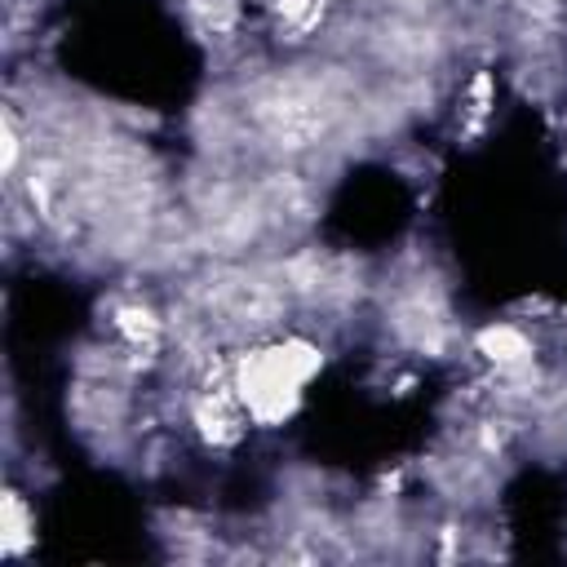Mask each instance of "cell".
I'll return each instance as SVG.
<instances>
[{"label":"cell","instance_id":"cell-8","mask_svg":"<svg viewBox=\"0 0 567 567\" xmlns=\"http://www.w3.org/2000/svg\"><path fill=\"white\" fill-rule=\"evenodd\" d=\"M13 164H18V128L13 120H4V168L13 173Z\"/></svg>","mask_w":567,"mask_h":567},{"label":"cell","instance_id":"cell-5","mask_svg":"<svg viewBox=\"0 0 567 567\" xmlns=\"http://www.w3.org/2000/svg\"><path fill=\"white\" fill-rule=\"evenodd\" d=\"M478 354H487L505 372H523L532 363V341L514 323H492L478 332Z\"/></svg>","mask_w":567,"mask_h":567},{"label":"cell","instance_id":"cell-6","mask_svg":"<svg viewBox=\"0 0 567 567\" xmlns=\"http://www.w3.org/2000/svg\"><path fill=\"white\" fill-rule=\"evenodd\" d=\"M31 514H27V505H22V496L18 492H9L4 496V549L9 554H18L22 545H27V536H31Z\"/></svg>","mask_w":567,"mask_h":567},{"label":"cell","instance_id":"cell-4","mask_svg":"<svg viewBox=\"0 0 567 567\" xmlns=\"http://www.w3.org/2000/svg\"><path fill=\"white\" fill-rule=\"evenodd\" d=\"M372 49H377V58H381L385 66L425 71V62L439 58V31H430V27L412 22V18H394V22H385V27L377 31Z\"/></svg>","mask_w":567,"mask_h":567},{"label":"cell","instance_id":"cell-7","mask_svg":"<svg viewBox=\"0 0 567 567\" xmlns=\"http://www.w3.org/2000/svg\"><path fill=\"white\" fill-rule=\"evenodd\" d=\"M120 328H124V332H128L133 341H142V337L151 341V337L159 332L155 315H151V310H142V306H124V310H120Z\"/></svg>","mask_w":567,"mask_h":567},{"label":"cell","instance_id":"cell-1","mask_svg":"<svg viewBox=\"0 0 567 567\" xmlns=\"http://www.w3.org/2000/svg\"><path fill=\"white\" fill-rule=\"evenodd\" d=\"M341 111H346V97H341L337 80L306 75V71L266 80L248 102V115L279 151H306V146L323 142L337 128Z\"/></svg>","mask_w":567,"mask_h":567},{"label":"cell","instance_id":"cell-2","mask_svg":"<svg viewBox=\"0 0 567 567\" xmlns=\"http://www.w3.org/2000/svg\"><path fill=\"white\" fill-rule=\"evenodd\" d=\"M319 368V350H310L306 341H288V346H275V350H261L252 359H244L239 368V390H244V403L257 421H275L284 416L301 385L310 381V372Z\"/></svg>","mask_w":567,"mask_h":567},{"label":"cell","instance_id":"cell-3","mask_svg":"<svg viewBox=\"0 0 567 567\" xmlns=\"http://www.w3.org/2000/svg\"><path fill=\"white\" fill-rule=\"evenodd\" d=\"M390 328H394L399 341L439 354L447 346V310H443V297L434 288H408V292H399L394 306H390Z\"/></svg>","mask_w":567,"mask_h":567}]
</instances>
